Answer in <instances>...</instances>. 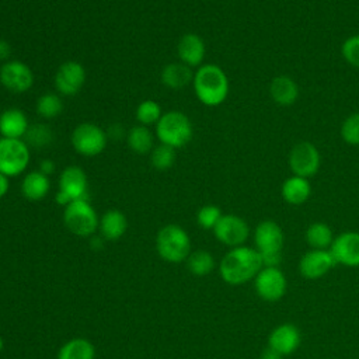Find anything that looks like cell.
Returning <instances> with one entry per match:
<instances>
[{
	"mask_svg": "<svg viewBox=\"0 0 359 359\" xmlns=\"http://www.w3.org/2000/svg\"><path fill=\"white\" fill-rule=\"evenodd\" d=\"M24 142L29 147L42 149L49 146L53 142V132L50 126H48L46 123H32L29 125L24 136Z\"/></svg>",
	"mask_w": 359,
	"mask_h": 359,
	"instance_id": "cell-30",
	"label": "cell"
},
{
	"mask_svg": "<svg viewBox=\"0 0 359 359\" xmlns=\"http://www.w3.org/2000/svg\"><path fill=\"white\" fill-rule=\"evenodd\" d=\"M42 174L45 175H52L55 171H56V165H55V161L50 160V158H43L41 163H39V168H38Z\"/></svg>",
	"mask_w": 359,
	"mask_h": 359,
	"instance_id": "cell-36",
	"label": "cell"
},
{
	"mask_svg": "<svg viewBox=\"0 0 359 359\" xmlns=\"http://www.w3.org/2000/svg\"><path fill=\"white\" fill-rule=\"evenodd\" d=\"M334 238L331 227L324 222H314L306 229V241L311 250H330Z\"/></svg>",
	"mask_w": 359,
	"mask_h": 359,
	"instance_id": "cell-27",
	"label": "cell"
},
{
	"mask_svg": "<svg viewBox=\"0 0 359 359\" xmlns=\"http://www.w3.org/2000/svg\"><path fill=\"white\" fill-rule=\"evenodd\" d=\"M72 202L76 199H87L88 180L86 171L79 165L66 167L59 175V189Z\"/></svg>",
	"mask_w": 359,
	"mask_h": 359,
	"instance_id": "cell-16",
	"label": "cell"
},
{
	"mask_svg": "<svg viewBox=\"0 0 359 359\" xmlns=\"http://www.w3.org/2000/svg\"><path fill=\"white\" fill-rule=\"evenodd\" d=\"M264 268L261 254L247 245L231 248L219 264V273L222 279L233 286L243 285L254 279Z\"/></svg>",
	"mask_w": 359,
	"mask_h": 359,
	"instance_id": "cell-1",
	"label": "cell"
},
{
	"mask_svg": "<svg viewBox=\"0 0 359 359\" xmlns=\"http://www.w3.org/2000/svg\"><path fill=\"white\" fill-rule=\"evenodd\" d=\"M223 216L222 210L216 205H203L196 212V222L205 230H213L220 217Z\"/></svg>",
	"mask_w": 359,
	"mask_h": 359,
	"instance_id": "cell-34",
	"label": "cell"
},
{
	"mask_svg": "<svg viewBox=\"0 0 359 359\" xmlns=\"http://www.w3.org/2000/svg\"><path fill=\"white\" fill-rule=\"evenodd\" d=\"M177 55L180 62L189 67H199L203 65L206 55V45L198 34H185L177 43Z\"/></svg>",
	"mask_w": 359,
	"mask_h": 359,
	"instance_id": "cell-17",
	"label": "cell"
},
{
	"mask_svg": "<svg viewBox=\"0 0 359 359\" xmlns=\"http://www.w3.org/2000/svg\"><path fill=\"white\" fill-rule=\"evenodd\" d=\"M154 133L149 126L135 125L126 135L129 149L136 154H149L154 147Z\"/></svg>",
	"mask_w": 359,
	"mask_h": 359,
	"instance_id": "cell-25",
	"label": "cell"
},
{
	"mask_svg": "<svg viewBox=\"0 0 359 359\" xmlns=\"http://www.w3.org/2000/svg\"><path fill=\"white\" fill-rule=\"evenodd\" d=\"M154 135L161 144L180 149L188 144L194 135L192 122L181 111L164 112L156 123Z\"/></svg>",
	"mask_w": 359,
	"mask_h": 359,
	"instance_id": "cell-3",
	"label": "cell"
},
{
	"mask_svg": "<svg viewBox=\"0 0 359 359\" xmlns=\"http://www.w3.org/2000/svg\"><path fill=\"white\" fill-rule=\"evenodd\" d=\"M31 160L29 146L24 139L0 137V172L6 177L22 174Z\"/></svg>",
	"mask_w": 359,
	"mask_h": 359,
	"instance_id": "cell-7",
	"label": "cell"
},
{
	"mask_svg": "<svg viewBox=\"0 0 359 359\" xmlns=\"http://www.w3.org/2000/svg\"><path fill=\"white\" fill-rule=\"evenodd\" d=\"M150 163L158 171H165L171 168L175 163V149L167 144L154 146L150 151Z\"/></svg>",
	"mask_w": 359,
	"mask_h": 359,
	"instance_id": "cell-32",
	"label": "cell"
},
{
	"mask_svg": "<svg viewBox=\"0 0 359 359\" xmlns=\"http://www.w3.org/2000/svg\"><path fill=\"white\" fill-rule=\"evenodd\" d=\"M53 81L59 95H76L86 83V69L77 60H66L57 67Z\"/></svg>",
	"mask_w": 359,
	"mask_h": 359,
	"instance_id": "cell-13",
	"label": "cell"
},
{
	"mask_svg": "<svg viewBox=\"0 0 359 359\" xmlns=\"http://www.w3.org/2000/svg\"><path fill=\"white\" fill-rule=\"evenodd\" d=\"M29 122L18 108H7L0 114V135L7 139H24Z\"/></svg>",
	"mask_w": 359,
	"mask_h": 359,
	"instance_id": "cell-19",
	"label": "cell"
},
{
	"mask_svg": "<svg viewBox=\"0 0 359 359\" xmlns=\"http://www.w3.org/2000/svg\"><path fill=\"white\" fill-rule=\"evenodd\" d=\"M269 95L275 104L280 107H290L299 98V86L292 77L280 74L271 80Z\"/></svg>",
	"mask_w": 359,
	"mask_h": 359,
	"instance_id": "cell-20",
	"label": "cell"
},
{
	"mask_svg": "<svg viewBox=\"0 0 359 359\" xmlns=\"http://www.w3.org/2000/svg\"><path fill=\"white\" fill-rule=\"evenodd\" d=\"M192 87L199 102L206 107H217L223 104L230 90L227 74L215 63H203L196 69Z\"/></svg>",
	"mask_w": 359,
	"mask_h": 359,
	"instance_id": "cell-2",
	"label": "cell"
},
{
	"mask_svg": "<svg viewBox=\"0 0 359 359\" xmlns=\"http://www.w3.org/2000/svg\"><path fill=\"white\" fill-rule=\"evenodd\" d=\"M330 251L334 255L337 264L351 268L359 266V233L344 231L338 234L334 238Z\"/></svg>",
	"mask_w": 359,
	"mask_h": 359,
	"instance_id": "cell-15",
	"label": "cell"
},
{
	"mask_svg": "<svg viewBox=\"0 0 359 359\" xmlns=\"http://www.w3.org/2000/svg\"><path fill=\"white\" fill-rule=\"evenodd\" d=\"M11 56V46L6 39L0 38V62H7L10 60Z\"/></svg>",
	"mask_w": 359,
	"mask_h": 359,
	"instance_id": "cell-37",
	"label": "cell"
},
{
	"mask_svg": "<svg viewBox=\"0 0 359 359\" xmlns=\"http://www.w3.org/2000/svg\"><path fill=\"white\" fill-rule=\"evenodd\" d=\"M282 227L273 220H262L254 229L255 250L261 254L264 266H278L282 261L283 248Z\"/></svg>",
	"mask_w": 359,
	"mask_h": 359,
	"instance_id": "cell-4",
	"label": "cell"
},
{
	"mask_svg": "<svg viewBox=\"0 0 359 359\" xmlns=\"http://www.w3.org/2000/svg\"><path fill=\"white\" fill-rule=\"evenodd\" d=\"M341 55L348 65L359 69V34L351 35L342 42Z\"/></svg>",
	"mask_w": 359,
	"mask_h": 359,
	"instance_id": "cell-35",
	"label": "cell"
},
{
	"mask_svg": "<svg viewBox=\"0 0 359 359\" xmlns=\"http://www.w3.org/2000/svg\"><path fill=\"white\" fill-rule=\"evenodd\" d=\"M311 195V185L307 178L290 175L280 185L282 199L293 206L303 205Z\"/></svg>",
	"mask_w": 359,
	"mask_h": 359,
	"instance_id": "cell-21",
	"label": "cell"
},
{
	"mask_svg": "<svg viewBox=\"0 0 359 359\" xmlns=\"http://www.w3.org/2000/svg\"><path fill=\"white\" fill-rule=\"evenodd\" d=\"M287 163L293 175L309 180L318 172L321 156L318 149L311 142L302 140L292 147Z\"/></svg>",
	"mask_w": 359,
	"mask_h": 359,
	"instance_id": "cell-9",
	"label": "cell"
},
{
	"mask_svg": "<svg viewBox=\"0 0 359 359\" xmlns=\"http://www.w3.org/2000/svg\"><path fill=\"white\" fill-rule=\"evenodd\" d=\"M107 136L108 137H112V139H121L123 136V128L122 125H118V123H114L109 126V129L107 130Z\"/></svg>",
	"mask_w": 359,
	"mask_h": 359,
	"instance_id": "cell-38",
	"label": "cell"
},
{
	"mask_svg": "<svg viewBox=\"0 0 359 359\" xmlns=\"http://www.w3.org/2000/svg\"><path fill=\"white\" fill-rule=\"evenodd\" d=\"M194 70L192 67L184 65L182 62H172L163 67L160 79L161 83L171 90H180L192 84L194 80Z\"/></svg>",
	"mask_w": 359,
	"mask_h": 359,
	"instance_id": "cell-23",
	"label": "cell"
},
{
	"mask_svg": "<svg viewBox=\"0 0 359 359\" xmlns=\"http://www.w3.org/2000/svg\"><path fill=\"white\" fill-rule=\"evenodd\" d=\"M337 261L330 250H310L299 261V271L306 279H318L328 273Z\"/></svg>",
	"mask_w": 359,
	"mask_h": 359,
	"instance_id": "cell-14",
	"label": "cell"
},
{
	"mask_svg": "<svg viewBox=\"0 0 359 359\" xmlns=\"http://www.w3.org/2000/svg\"><path fill=\"white\" fill-rule=\"evenodd\" d=\"M36 114L43 119H55L63 111V101L57 93H43L35 104Z\"/></svg>",
	"mask_w": 359,
	"mask_h": 359,
	"instance_id": "cell-28",
	"label": "cell"
},
{
	"mask_svg": "<svg viewBox=\"0 0 359 359\" xmlns=\"http://www.w3.org/2000/svg\"><path fill=\"white\" fill-rule=\"evenodd\" d=\"M213 234L222 244L234 248L244 245L250 236V227L243 217L227 213L220 217L213 229Z\"/></svg>",
	"mask_w": 359,
	"mask_h": 359,
	"instance_id": "cell-12",
	"label": "cell"
},
{
	"mask_svg": "<svg viewBox=\"0 0 359 359\" xmlns=\"http://www.w3.org/2000/svg\"><path fill=\"white\" fill-rule=\"evenodd\" d=\"M257 294L269 303L280 300L287 287L286 276L278 266H264L254 278Z\"/></svg>",
	"mask_w": 359,
	"mask_h": 359,
	"instance_id": "cell-10",
	"label": "cell"
},
{
	"mask_svg": "<svg viewBox=\"0 0 359 359\" xmlns=\"http://www.w3.org/2000/svg\"><path fill=\"white\" fill-rule=\"evenodd\" d=\"M261 359H283V355H280L279 352H276L275 349L272 348H266L262 355H261Z\"/></svg>",
	"mask_w": 359,
	"mask_h": 359,
	"instance_id": "cell-40",
	"label": "cell"
},
{
	"mask_svg": "<svg viewBox=\"0 0 359 359\" xmlns=\"http://www.w3.org/2000/svg\"><path fill=\"white\" fill-rule=\"evenodd\" d=\"M300 342H302L300 331L296 325L290 323H285L275 327L268 337L269 348L275 349L283 356L293 353L299 348Z\"/></svg>",
	"mask_w": 359,
	"mask_h": 359,
	"instance_id": "cell-18",
	"label": "cell"
},
{
	"mask_svg": "<svg viewBox=\"0 0 359 359\" xmlns=\"http://www.w3.org/2000/svg\"><path fill=\"white\" fill-rule=\"evenodd\" d=\"M0 84L11 93H25L34 86V73L21 60H7L0 66Z\"/></svg>",
	"mask_w": 359,
	"mask_h": 359,
	"instance_id": "cell-11",
	"label": "cell"
},
{
	"mask_svg": "<svg viewBox=\"0 0 359 359\" xmlns=\"http://www.w3.org/2000/svg\"><path fill=\"white\" fill-rule=\"evenodd\" d=\"M63 223L74 236L91 237L98 229L100 219L87 199H76L65 206Z\"/></svg>",
	"mask_w": 359,
	"mask_h": 359,
	"instance_id": "cell-6",
	"label": "cell"
},
{
	"mask_svg": "<svg viewBox=\"0 0 359 359\" xmlns=\"http://www.w3.org/2000/svg\"><path fill=\"white\" fill-rule=\"evenodd\" d=\"M8 180H10L8 177H6L4 174L0 172V199L3 196H6V194L8 192V188H10V181Z\"/></svg>",
	"mask_w": 359,
	"mask_h": 359,
	"instance_id": "cell-39",
	"label": "cell"
},
{
	"mask_svg": "<svg viewBox=\"0 0 359 359\" xmlns=\"http://www.w3.org/2000/svg\"><path fill=\"white\" fill-rule=\"evenodd\" d=\"M73 149L84 157H95L101 154L108 143L107 132L95 123L83 122L79 123L70 137Z\"/></svg>",
	"mask_w": 359,
	"mask_h": 359,
	"instance_id": "cell-8",
	"label": "cell"
},
{
	"mask_svg": "<svg viewBox=\"0 0 359 359\" xmlns=\"http://www.w3.org/2000/svg\"><path fill=\"white\" fill-rule=\"evenodd\" d=\"M163 109L161 105L154 101V100H144L142 101L137 107H136V121L139 125H144V126H151L160 121L161 115H163Z\"/></svg>",
	"mask_w": 359,
	"mask_h": 359,
	"instance_id": "cell-31",
	"label": "cell"
},
{
	"mask_svg": "<svg viewBox=\"0 0 359 359\" xmlns=\"http://www.w3.org/2000/svg\"><path fill=\"white\" fill-rule=\"evenodd\" d=\"M187 266L191 273L196 276H205L215 268V258L206 250H196L187 258Z\"/></svg>",
	"mask_w": 359,
	"mask_h": 359,
	"instance_id": "cell-29",
	"label": "cell"
},
{
	"mask_svg": "<svg viewBox=\"0 0 359 359\" xmlns=\"http://www.w3.org/2000/svg\"><path fill=\"white\" fill-rule=\"evenodd\" d=\"M50 191V180L39 170L29 171L21 181V194L28 201H42Z\"/></svg>",
	"mask_w": 359,
	"mask_h": 359,
	"instance_id": "cell-24",
	"label": "cell"
},
{
	"mask_svg": "<svg viewBox=\"0 0 359 359\" xmlns=\"http://www.w3.org/2000/svg\"><path fill=\"white\" fill-rule=\"evenodd\" d=\"M3 348H4V341H3V338L0 337V352L3 351Z\"/></svg>",
	"mask_w": 359,
	"mask_h": 359,
	"instance_id": "cell-41",
	"label": "cell"
},
{
	"mask_svg": "<svg viewBox=\"0 0 359 359\" xmlns=\"http://www.w3.org/2000/svg\"><path fill=\"white\" fill-rule=\"evenodd\" d=\"M98 230L104 240H119L128 230V219L121 210L109 209L101 216Z\"/></svg>",
	"mask_w": 359,
	"mask_h": 359,
	"instance_id": "cell-22",
	"label": "cell"
},
{
	"mask_svg": "<svg viewBox=\"0 0 359 359\" xmlns=\"http://www.w3.org/2000/svg\"><path fill=\"white\" fill-rule=\"evenodd\" d=\"M95 348L86 338H73L63 344L57 352V359H94Z\"/></svg>",
	"mask_w": 359,
	"mask_h": 359,
	"instance_id": "cell-26",
	"label": "cell"
},
{
	"mask_svg": "<svg viewBox=\"0 0 359 359\" xmlns=\"http://www.w3.org/2000/svg\"><path fill=\"white\" fill-rule=\"evenodd\" d=\"M341 137L346 144L359 146V111L344 119L341 125Z\"/></svg>",
	"mask_w": 359,
	"mask_h": 359,
	"instance_id": "cell-33",
	"label": "cell"
},
{
	"mask_svg": "<svg viewBox=\"0 0 359 359\" xmlns=\"http://www.w3.org/2000/svg\"><path fill=\"white\" fill-rule=\"evenodd\" d=\"M156 248L164 261L178 264L191 254V238L180 224H165L157 233Z\"/></svg>",
	"mask_w": 359,
	"mask_h": 359,
	"instance_id": "cell-5",
	"label": "cell"
}]
</instances>
